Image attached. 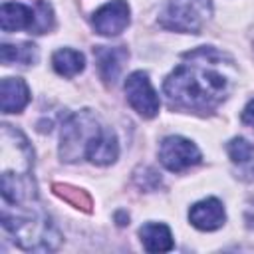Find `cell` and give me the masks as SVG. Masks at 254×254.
<instances>
[{
    "instance_id": "cell-8",
    "label": "cell",
    "mask_w": 254,
    "mask_h": 254,
    "mask_svg": "<svg viewBox=\"0 0 254 254\" xmlns=\"http://www.w3.org/2000/svg\"><path fill=\"white\" fill-rule=\"evenodd\" d=\"M226 220V212H224V204L210 196V198H204V200H198L190 206L189 210V222L198 228V230H204V232H212V230H218Z\"/></svg>"
},
{
    "instance_id": "cell-10",
    "label": "cell",
    "mask_w": 254,
    "mask_h": 254,
    "mask_svg": "<svg viewBox=\"0 0 254 254\" xmlns=\"http://www.w3.org/2000/svg\"><path fill=\"white\" fill-rule=\"evenodd\" d=\"M36 24V8L32 10L20 2H4L0 8V26L4 32H18V30H34Z\"/></svg>"
},
{
    "instance_id": "cell-11",
    "label": "cell",
    "mask_w": 254,
    "mask_h": 254,
    "mask_svg": "<svg viewBox=\"0 0 254 254\" xmlns=\"http://www.w3.org/2000/svg\"><path fill=\"white\" fill-rule=\"evenodd\" d=\"M30 101V89L22 77H4L0 83V107L4 113H20Z\"/></svg>"
},
{
    "instance_id": "cell-3",
    "label": "cell",
    "mask_w": 254,
    "mask_h": 254,
    "mask_svg": "<svg viewBox=\"0 0 254 254\" xmlns=\"http://www.w3.org/2000/svg\"><path fill=\"white\" fill-rule=\"evenodd\" d=\"M105 125L99 123L91 109H81L71 113L62 123L60 133V157L65 163H75L79 159H87L93 151L95 143L103 137Z\"/></svg>"
},
{
    "instance_id": "cell-9",
    "label": "cell",
    "mask_w": 254,
    "mask_h": 254,
    "mask_svg": "<svg viewBox=\"0 0 254 254\" xmlns=\"http://www.w3.org/2000/svg\"><path fill=\"white\" fill-rule=\"evenodd\" d=\"M93 56H95L101 79L105 83H113L119 77V73H121V69H123V65H125L127 58H129V52L123 46H113V48L95 46L93 48Z\"/></svg>"
},
{
    "instance_id": "cell-14",
    "label": "cell",
    "mask_w": 254,
    "mask_h": 254,
    "mask_svg": "<svg viewBox=\"0 0 254 254\" xmlns=\"http://www.w3.org/2000/svg\"><path fill=\"white\" fill-rule=\"evenodd\" d=\"M52 65L56 69V73L64 75V77H73L77 73L83 71L85 67V58L81 52L71 50V48H62L52 56Z\"/></svg>"
},
{
    "instance_id": "cell-15",
    "label": "cell",
    "mask_w": 254,
    "mask_h": 254,
    "mask_svg": "<svg viewBox=\"0 0 254 254\" xmlns=\"http://www.w3.org/2000/svg\"><path fill=\"white\" fill-rule=\"evenodd\" d=\"M0 60L2 64H34L38 62V48L32 42H22V44H2L0 46Z\"/></svg>"
},
{
    "instance_id": "cell-18",
    "label": "cell",
    "mask_w": 254,
    "mask_h": 254,
    "mask_svg": "<svg viewBox=\"0 0 254 254\" xmlns=\"http://www.w3.org/2000/svg\"><path fill=\"white\" fill-rule=\"evenodd\" d=\"M242 123H246L254 129V99H250L246 103V107L242 109Z\"/></svg>"
},
{
    "instance_id": "cell-5",
    "label": "cell",
    "mask_w": 254,
    "mask_h": 254,
    "mask_svg": "<svg viewBox=\"0 0 254 254\" xmlns=\"http://www.w3.org/2000/svg\"><path fill=\"white\" fill-rule=\"evenodd\" d=\"M202 159L198 147L181 135H169L159 145V161L161 165L171 173H183L194 165H198Z\"/></svg>"
},
{
    "instance_id": "cell-7",
    "label": "cell",
    "mask_w": 254,
    "mask_h": 254,
    "mask_svg": "<svg viewBox=\"0 0 254 254\" xmlns=\"http://www.w3.org/2000/svg\"><path fill=\"white\" fill-rule=\"evenodd\" d=\"M131 22V8L125 0H111L97 8L91 16V24L101 36H117Z\"/></svg>"
},
{
    "instance_id": "cell-2",
    "label": "cell",
    "mask_w": 254,
    "mask_h": 254,
    "mask_svg": "<svg viewBox=\"0 0 254 254\" xmlns=\"http://www.w3.org/2000/svg\"><path fill=\"white\" fill-rule=\"evenodd\" d=\"M2 226L22 250L50 252L62 242L60 230L50 216L38 206L30 208H2Z\"/></svg>"
},
{
    "instance_id": "cell-16",
    "label": "cell",
    "mask_w": 254,
    "mask_h": 254,
    "mask_svg": "<svg viewBox=\"0 0 254 254\" xmlns=\"http://www.w3.org/2000/svg\"><path fill=\"white\" fill-rule=\"evenodd\" d=\"M54 192L58 196H62L64 200L71 202L75 208H81V210H87V212L91 210V198L81 189H75V187H69V185H58L56 183L54 185Z\"/></svg>"
},
{
    "instance_id": "cell-19",
    "label": "cell",
    "mask_w": 254,
    "mask_h": 254,
    "mask_svg": "<svg viewBox=\"0 0 254 254\" xmlns=\"http://www.w3.org/2000/svg\"><path fill=\"white\" fill-rule=\"evenodd\" d=\"M244 224H246V228L254 230V200H250L244 208Z\"/></svg>"
},
{
    "instance_id": "cell-1",
    "label": "cell",
    "mask_w": 254,
    "mask_h": 254,
    "mask_svg": "<svg viewBox=\"0 0 254 254\" xmlns=\"http://www.w3.org/2000/svg\"><path fill=\"white\" fill-rule=\"evenodd\" d=\"M232 60L212 46H202L183 56V62L167 75L163 93L171 107L212 113L232 91Z\"/></svg>"
},
{
    "instance_id": "cell-17",
    "label": "cell",
    "mask_w": 254,
    "mask_h": 254,
    "mask_svg": "<svg viewBox=\"0 0 254 254\" xmlns=\"http://www.w3.org/2000/svg\"><path fill=\"white\" fill-rule=\"evenodd\" d=\"M54 28V12L48 2H38L36 6V24H34V34H46L48 30Z\"/></svg>"
},
{
    "instance_id": "cell-6",
    "label": "cell",
    "mask_w": 254,
    "mask_h": 254,
    "mask_svg": "<svg viewBox=\"0 0 254 254\" xmlns=\"http://www.w3.org/2000/svg\"><path fill=\"white\" fill-rule=\"evenodd\" d=\"M125 95L129 105L145 119H151L159 113V95L151 85V79L145 71H133L125 79Z\"/></svg>"
},
{
    "instance_id": "cell-13",
    "label": "cell",
    "mask_w": 254,
    "mask_h": 254,
    "mask_svg": "<svg viewBox=\"0 0 254 254\" xmlns=\"http://www.w3.org/2000/svg\"><path fill=\"white\" fill-rule=\"evenodd\" d=\"M226 153L230 161L238 165V175L246 181H254V145L244 137H234L228 141Z\"/></svg>"
},
{
    "instance_id": "cell-12",
    "label": "cell",
    "mask_w": 254,
    "mask_h": 254,
    "mask_svg": "<svg viewBox=\"0 0 254 254\" xmlns=\"http://www.w3.org/2000/svg\"><path fill=\"white\" fill-rule=\"evenodd\" d=\"M139 238L141 244L147 252H169L175 242H173V232L167 224L163 222H147L139 228Z\"/></svg>"
},
{
    "instance_id": "cell-4",
    "label": "cell",
    "mask_w": 254,
    "mask_h": 254,
    "mask_svg": "<svg viewBox=\"0 0 254 254\" xmlns=\"http://www.w3.org/2000/svg\"><path fill=\"white\" fill-rule=\"evenodd\" d=\"M212 14L210 0H169L159 16V24L167 30L183 34H198Z\"/></svg>"
}]
</instances>
